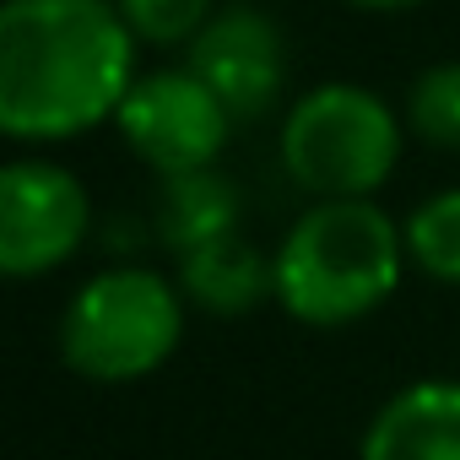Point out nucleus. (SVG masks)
Masks as SVG:
<instances>
[{"mask_svg": "<svg viewBox=\"0 0 460 460\" xmlns=\"http://www.w3.org/2000/svg\"><path fill=\"white\" fill-rule=\"evenodd\" d=\"M93 227L87 184L49 157H12L0 168V271L44 277L66 266Z\"/></svg>", "mask_w": 460, "mask_h": 460, "instance_id": "39448f33", "label": "nucleus"}, {"mask_svg": "<svg viewBox=\"0 0 460 460\" xmlns=\"http://www.w3.org/2000/svg\"><path fill=\"white\" fill-rule=\"evenodd\" d=\"M244 217V190L227 179L217 163L211 168H190V173H168L157 184V206H152V234L157 244L179 261L211 239L239 234Z\"/></svg>", "mask_w": 460, "mask_h": 460, "instance_id": "1a4fd4ad", "label": "nucleus"}, {"mask_svg": "<svg viewBox=\"0 0 460 460\" xmlns=\"http://www.w3.org/2000/svg\"><path fill=\"white\" fill-rule=\"evenodd\" d=\"M184 66L222 98L234 125L266 119L288 87V44H282V28L261 6H222L190 39Z\"/></svg>", "mask_w": 460, "mask_h": 460, "instance_id": "0eeeda50", "label": "nucleus"}, {"mask_svg": "<svg viewBox=\"0 0 460 460\" xmlns=\"http://www.w3.org/2000/svg\"><path fill=\"white\" fill-rule=\"evenodd\" d=\"M125 146L157 168V179L168 173H190V168H211L217 152L234 136V114L222 109V98L184 66V71H146L125 109L114 114Z\"/></svg>", "mask_w": 460, "mask_h": 460, "instance_id": "423d86ee", "label": "nucleus"}, {"mask_svg": "<svg viewBox=\"0 0 460 460\" xmlns=\"http://www.w3.org/2000/svg\"><path fill=\"white\" fill-rule=\"evenodd\" d=\"M136 44L114 0H6L0 130L12 141H71L98 130L141 82Z\"/></svg>", "mask_w": 460, "mask_h": 460, "instance_id": "f257e3e1", "label": "nucleus"}, {"mask_svg": "<svg viewBox=\"0 0 460 460\" xmlns=\"http://www.w3.org/2000/svg\"><path fill=\"white\" fill-rule=\"evenodd\" d=\"M347 6H363V12H406V6H422V0H347Z\"/></svg>", "mask_w": 460, "mask_h": 460, "instance_id": "4468645a", "label": "nucleus"}, {"mask_svg": "<svg viewBox=\"0 0 460 460\" xmlns=\"http://www.w3.org/2000/svg\"><path fill=\"white\" fill-rule=\"evenodd\" d=\"M179 293L184 304L206 309V314H250L255 304L277 298V266L244 239V234H227L211 239L190 255H179Z\"/></svg>", "mask_w": 460, "mask_h": 460, "instance_id": "9d476101", "label": "nucleus"}, {"mask_svg": "<svg viewBox=\"0 0 460 460\" xmlns=\"http://www.w3.org/2000/svg\"><path fill=\"white\" fill-rule=\"evenodd\" d=\"M358 460H460V379L395 390L374 411Z\"/></svg>", "mask_w": 460, "mask_h": 460, "instance_id": "6e6552de", "label": "nucleus"}, {"mask_svg": "<svg viewBox=\"0 0 460 460\" xmlns=\"http://www.w3.org/2000/svg\"><path fill=\"white\" fill-rule=\"evenodd\" d=\"M114 6L141 44H163V49L190 44L217 17V0H114Z\"/></svg>", "mask_w": 460, "mask_h": 460, "instance_id": "ddd939ff", "label": "nucleus"}, {"mask_svg": "<svg viewBox=\"0 0 460 460\" xmlns=\"http://www.w3.org/2000/svg\"><path fill=\"white\" fill-rule=\"evenodd\" d=\"M406 125L417 141L460 152V60L428 66L406 93Z\"/></svg>", "mask_w": 460, "mask_h": 460, "instance_id": "f8f14e48", "label": "nucleus"}, {"mask_svg": "<svg viewBox=\"0 0 460 460\" xmlns=\"http://www.w3.org/2000/svg\"><path fill=\"white\" fill-rule=\"evenodd\" d=\"M406 227L374 200H320L277 244V304L314 331L374 314L406 271Z\"/></svg>", "mask_w": 460, "mask_h": 460, "instance_id": "f03ea898", "label": "nucleus"}, {"mask_svg": "<svg viewBox=\"0 0 460 460\" xmlns=\"http://www.w3.org/2000/svg\"><path fill=\"white\" fill-rule=\"evenodd\" d=\"M401 163V119L352 82L304 93L282 119V168L314 200H374Z\"/></svg>", "mask_w": 460, "mask_h": 460, "instance_id": "20e7f679", "label": "nucleus"}, {"mask_svg": "<svg viewBox=\"0 0 460 460\" xmlns=\"http://www.w3.org/2000/svg\"><path fill=\"white\" fill-rule=\"evenodd\" d=\"M184 336V293L163 271L114 266L82 282L60 314V358L93 385H136L157 374Z\"/></svg>", "mask_w": 460, "mask_h": 460, "instance_id": "7ed1b4c3", "label": "nucleus"}, {"mask_svg": "<svg viewBox=\"0 0 460 460\" xmlns=\"http://www.w3.org/2000/svg\"><path fill=\"white\" fill-rule=\"evenodd\" d=\"M406 255L422 277L460 288V190H438L406 217Z\"/></svg>", "mask_w": 460, "mask_h": 460, "instance_id": "9b49d317", "label": "nucleus"}]
</instances>
